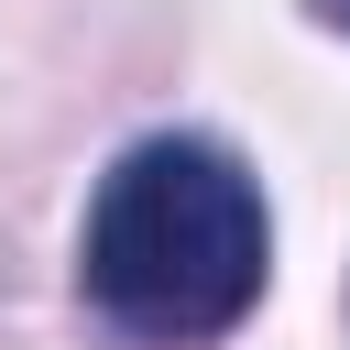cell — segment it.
<instances>
[{"mask_svg":"<svg viewBox=\"0 0 350 350\" xmlns=\"http://www.w3.org/2000/svg\"><path fill=\"white\" fill-rule=\"evenodd\" d=\"M262 273H273V219H262V186L241 175V153H219L197 131H153L98 175L77 284L120 339L208 350L262 306Z\"/></svg>","mask_w":350,"mask_h":350,"instance_id":"1","label":"cell"},{"mask_svg":"<svg viewBox=\"0 0 350 350\" xmlns=\"http://www.w3.org/2000/svg\"><path fill=\"white\" fill-rule=\"evenodd\" d=\"M317 11H328V22H339V33H350V0H317Z\"/></svg>","mask_w":350,"mask_h":350,"instance_id":"2","label":"cell"}]
</instances>
